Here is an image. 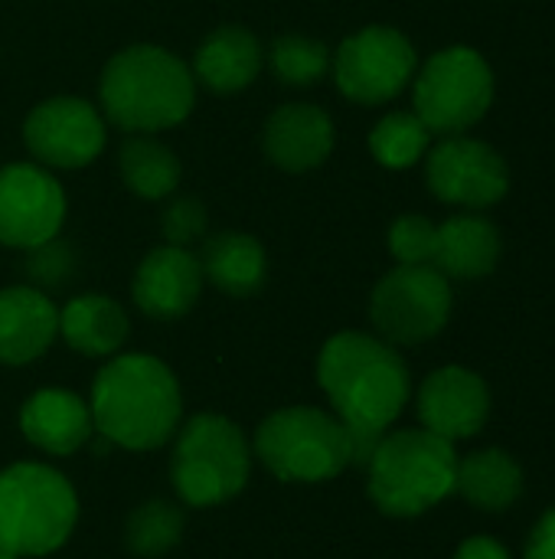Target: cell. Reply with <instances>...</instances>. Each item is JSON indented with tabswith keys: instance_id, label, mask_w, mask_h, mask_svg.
Segmentation results:
<instances>
[{
	"instance_id": "cell-1",
	"label": "cell",
	"mask_w": 555,
	"mask_h": 559,
	"mask_svg": "<svg viewBox=\"0 0 555 559\" xmlns=\"http://www.w3.org/2000/svg\"><path fill=\"white\" fill-rule=\"evenodd\" d=\"M317 380L334 416L353 436V465H366L376 442L402 416L412 396V377L402 354L383 337L343 331L324 344Z\"/></svg>"
},
{
	"instance_id": "cell-2",
	"label": "cell",
	"mask_w": 555,
	"mask_h": 559,
	"mask_svg": "<svg viewBox=\"0 0 555 559\" xmlns=\"http://www.w3.org/2000/svg\"><path fill=\"white\" fill-rule=\"evenodd\" d=\"M88 409L108 442L150 452L180 429L183 396L167 364L150 354H121L98 370Z\"/></svg>"
},
{
	"instance_id": "cell-3",
	"label": "cell",
	"mask_w": 555,
	"mask_h": 559,
	"mask_svg": "<svg viewBox=\"0 0 555 559\" xmlns=\"http://www.w3.org/2000/svg\"><path fill=\"white\" fill-rule=\"evenodd\" d=\"M98 98L111 124L124 131H164L193 111L196 79L170 49L137 43L108 59Z\"/></svg>"
},
{
	"instance_id": "cell-4",
	"label": "cell",
	"mask_w": 555,
	"mask_h": 559,
	"mask_svg": "<svg viewBox=\"0 0 555 559\" xmlns=\"http://www.w3.org/2000/svg\"><path fill=\"white\" fill-rule=\"evenodd\" d=\"M370 498L386 518H422L455 495V442L429 429L386 432L370 462Z\"/></svg>"
},
{
	"instance_id": "cell-5",
	"label": "cell",
	"mask_w": 555,
	"mask_h": 559,
	"mask_svg": "<svg viewBox=\"0 0 555 559\" xmlns=\"http://www.w3.org/2000/svg\"><path fill=\"white\" fill-rule=\"evenodd\" d=\"M79 518L72 485L49 465L20 462L0 472V550L46 557L59 550Z\"/></svg>"
},
{
	"instance_id": "cell-6",
	"label": "cell",
	"mask_w": 555,
	"mask_h": 559,
	"mask_svg": "<svg viewBox=\"0 0 555 559\" xmlns=\"http://www.w3.org/2000/svg\"><path fill=\"white\" fill-rule=\"evenodd\" d=\"M255 455L281 481L317 485L353 465V436L337 416L317 406H288L258 426Z\"/></svg>"
},
{
	"instance_id": "cell-7",
	"label": "cell",
	"mask_w": 555,
	"mask_h": 559,
	"mask_svg": "<svg viewBox=\"0 0 555 559\" xmlns=\"http://www.w3.org/2000/svg\"><path fill=\"white\" fill-rule=\"evenodd\" d=\"M252 472V449L236 423L200 413L177 436L170 478L183 504L213 508L232 501Z\"/></svg>"
},
{
	"instance_id": "cell-8",
	"label": "cell",
	"mask_w": 555,
	"mask_h": 559,
	"mask_svg": "<svg viewBox=\"0 0 555 559\" xmlns=\"http://www.w3.org/2000/svg\"><path fill=\"white\" fill-rule=\"evenodd\" d=\"M415 115L432 134H461L494 105V69L471 46L435 52L415 75Z\"/></svg>"
},
{
	"instance_id": "cell-9",
	"label": "cell",
	"mask_w": 555,
	"mask_h": 559,
	"mask_svg": "<svg viewBox=\"0 0 555 559\" xmlns=\"http://www.w3.org/2000/svg\"><path fill=\"white\" fill-rule=\"evenodd\" d=\"M451 308V282L435 265H396L370 295V321L393 347H415L438 337Z\"/></svg>"
},
{
	"instance_id": "cell-10",
	"label": "cell",
	"mask_w": 555,
	"mask_h": 559,
	"mask_svg": "<svg viewBox=\"0 0 555 559\" xmlns=\"http://www.w3.org/2000/svg\"><path fill=\"white\" fill-rule=\"evenodd\" d=\"M419 69L415 46L396 26H363L347 36L334 56L337 88L357 105L393 102Z\"/></svg>"
},
{
	"instance_id": "cell-11",
	"label": "cell",
	"mask_w": 555,
	"mask_h": 559,
	"mask_svg": "<svg viewBox=\"0 0 555 559\" xmlns=\"http://www.w3.org/2000/svg\"><path fill=\"white\" fill-rule=\"evenodd\" d=\"M425 180L442 203L484 210L507 197L510 167L500 157V151L491 147L487 141L448 134L442 144L429 151Z\"/></svg>"
},
{
	"instance_id": "cell-12",
	"label": "cell",
	"mask_w": 555,
	"mask_h": 559,
	"mask_svg": "<svg viewBox=\"0 0 555 559\" xmlns=\"http://www.w3.org/2000/svg\"><path fill=\"white\" fill-rule=\"evenodd\" d=\"M23 141L29 154L46 167H88L105 151V118L85 98L56 95L26 115Z\"/></svg>"
},
{
	"instance_id": "cell-13",
	"label": "cell",
	"mask_w": 555,
	"mask_h": 559,
	"mask_svg": "<svg viewBox=\"0 0 555 559\" xmlns=\"http://www.w3.org/2000/svg\"><path fill=\"white\" fill-rule=\"evenodd\" d=\"M65 219V193L56 177L36 164H10L0 170V242L36 249L59 236Z\"/></svg>"
},
{
	"instance_id": "cell-14",
	"label": "cell",
	"mask_w": 555,
	"mask_h": 559,
	"mask_svg": "<svg viewBox=\"0 0 555 559\" xmlns=\"http://www.w3.org/2000/svg\"><path fill=\"white\" fill-rule=\"evenodd\" d=\"M415 409H419L422 429L448 442H464V439H474L487 426L494 396L481 373L448 364V367L432 370L422 380Z\"/></svg>"
},
{
	"instance_id": "cell-15",
	"label": "cell",
	"mask_w": 555,
	"mask_h": 559,
	"mask_svg": "<svg viewBox=\"0 0 555 559\" xmlns=\"http://www.w3.org/2000/svg\"><path fill=\"white\" fill-rule=\"evenodd\" d=\"M203 269L200 259L183 246H160L144 255L134 272L131 295L134 305L157 321H173L186 314L200 292H203Z\"/></svg>"
},
{
	"instance_id": "cell-16",
	"label": "cell",
	"mask_w": 555,
	"mask_h": 559,
	"mask_svg": "<svg viewBox=\"0 0 555 559\" xmlns=\"http://www.w3.org/2000/svg\"><path fill=\"white\" fill-rule=\"evenodd\" d=\"M262 147L281 170L304 174L321 167L334 151V121L324 108L307 102L281 105L262 134Z\"/></svg>"
},
{
	"instance_id": "cell-17",
	"label": "cell",
	"mask_w": 555,
	"mask_h": 559,
	"mask_svg": "<svg viewBox=\"0 0 555 559\" xmlns=\"http://www.w3.org/2000/svg\"><path fill=\"white\" fill-rule=\"evenodd\" d=\"M59 334V311L39 288L0 292V364L20 367L49 350Z\"/></svg>"
},
{
	"instance_id": "cell-18",
	"label": "cell",
	"mask_w": 555,
	"mask_h": 559,
	"mask_svg": "<svg viewBox=\"0 0 555 559\" xmlns=\"http://www.w3.org/2000/svg\"><path fill=\"white\" fill-rule=\"evenodd\" d=\"M455 495H461L481 514H504L527 495V472L507 449L487 445L458 459Z\"/></svg>"
},
{
	"instance_id": "cell-19",
	"label": "cell",
	"mask_w": 555,
	"mask_h": 559,
	"mask_svg": "<svg viewBox=\"0 0 555 559\" xmlns=\"http://www.w3.org/2000/svg\"><path fill=\"white\" fill-rule=\"evenodd\" d=\"M20 429L36 449L49 455H72L88 442L95 423L82 396L69 390H39L20 409Z\"/></svg>"
},
{
	"instance_id": "cell-20",
	"label": "cell",
	"mask_w": 555,
	"mask_h": 559,
	"mask_svg": "<svg viewBox=\"0 0 555 559\" xmlns=\"http://www.w3.org/2000/svg\"><path fill=\"white\" fill-rule=\"evenodd\" d=\"M262 72V43L245 26H219L203 39L193 59V79H200L209 92L232 95L249 88Z\"/></svg>"
},
{
	"instance_id": "cell-21",
	"label": "cell",
	"mask_w": 555,
	"mask_h": 559,
	"mask_svg": "<svg viewBox=\"0 0 555 559\" xmlns=\"http://www.w3.org/2000/svg\"><path fill=\"white\" fill-rule=\"evenodd\" d=\"M500 262V229L478 213L451 216L438 226V246H435V269L445 278L474 282L497 269Z\"/></svg>"
},
{
	"instance_id": "cell-22",
	"label": "cell",
	"mask_w": 555,
	"mask_h": 559,
	"mask_svg": "<svg viewBox=\"0 0 555 559\" xmlns=\"http://www.w3.org/2000/svg\"><path fill=\"white\" fill-rule=\"evenodd\" d=\"M59 334L75 354L111 357L128 341V314L105 295H82L59 311Z\"/></svg>"
},
{
	"instance_id": "cell-23",
	"label": "cell",
	"mask_w": 555,
	"mask_h": 559,
	"mask_svg": "<svg viewBox=\"0 0 555 559\" xmlns=\"http://www.w3.org/2000/svg\"><path fill=\"white\" fill-rule=\"evenodd\" d=\"M203 278L213 282L226 295H252L262 288L268 259L255 236L245 233H216L203 242L200 255Z\"/></svg>"
},
{
	"instance_id": "cell-24",
	"label": "cell",
	"mask_w": 555,
	"mask_h": 559,
	"mask_svg": "<svg viewBox=\"0 0 555 559\" xmlns=\"http://www.w3.org/2000/svg\"><path fill=\"white\" fill-rule=\"evenodd\" d=\"M177 154L154 138H128L121 147V177L131 193L144 200H164L180 183Z\"/></svg>"
},
{
	"instance_id": "cell-25",
	"label": "cell",
	"mask_w": 555,
	"mask_h": 559,
	"mask_svg": "<svg viewBox=\"0 0 555 559\" xmlns=\"http://www.w3.org/2000/svg\"><path fill=\"white\" fill-rule=\"evenodd\" d=\"M429 141L432 131L415 111H393L370 131V151L389 170H406L419 164L429 154Z\"/></svg>"
},
{
	"instance_id": "cell-26",
	"label": "cell",
	"mask_w": 555,
	"mask_h": 559,
	"mask_svg": "<svg viewBox=\"0 0 555 559\" xmlns=\"http://www.w3.org/2000/svg\"><path fill=\"white\" fill-rule=\"evenodd\" d=\"M186 527V514L173 501H147L141 504L124 527V544L137 557H164L180 544Z\"/></svg>"
},
{
	"instance_id": "cell-27",
	"label": "cell",
	"mask_w": 555,
	"mask_h": 559,
	"mask_svg": "<svg viewBox=\"0 0 555 559\" xmlns=\"http://www.w3.org/2000/svg\"><path fill=\"white\" fill-rule=\"evenodd\" d=\"M272 69L285 85H314L330 69V52L317 39L278 36L272 43Z\"/></svg>"
},
{
	"instance_id": "cell-28",
	"label": "cell",
	"mask_w": 555,
	"mask_h": 559,
	"mask_svg": "<svg viewBox=\"0 0 555 559\" xmlns=\"http://www.w3.org/2000/svg\"><path fill=\"white\" fill-rule=\"evenodd\" d=\"M438 226L425 216H399L389 226V252L399 265H432Z\"/></svg>"
},
{
	"instance_id": "cell-29",
	"label": "cell",
	"mask_w": 555,
	"mask_h": 559,
	"mask_svg": "<svg viewBox=\"0 0 555 559\" xmlns=\"http://www.w3.org/2000/svg\"><path fill=\"white\" fill-rule=\"evenodd\" d=\"M160 226H164V236H167V246H190L196 239L206 236V210L200 200L193 197H180L173 200L164 216H160Z\"/></svg>"
},
{
	"instance_id": "cell-30",
	"label": "cell",
	"mask_w": 555,
	"mask_h": 559,
	"mask_svg": "<svg viewBox=\"0 0 555 559\" xmlns=\"http://www.w3.org/2000/svg\"><path fill=\"white\" fill-rule=\"evenodd\" d=\"M523 559H555V504L530 527Z\"/></svg>"
},
{
	"instance_id": "cell-31",
	"label": "cell",
	"mask_w": 555,
	"mask_h": 559,
	"mask_svg": "<svg viewBox=\"0 0 555 559\" xmlns=\"http://www.w3.org/2000/svg\"><path fill=\"white\" fill-rule=\"evenodd\" d=\"M455 559H514V554L507 550V544H500L491 534H474L464 544H458Z\"/></svg>"
},
{
	"instance_id": "cell-32",
	"label": "cell",
	"mask_w": 555,
	"mask_h": 559,
	"mask_svg": "<svg viewBox=\"0 0 555 559\" xmlns=\"http://www.w3.org/2000/svg\"><path fill=\"white\" fill-rule=\"evenodd\" d=\"M0 559H20V557H13V554H3V550H0Z\"/></svg>"
}]
</instances>
